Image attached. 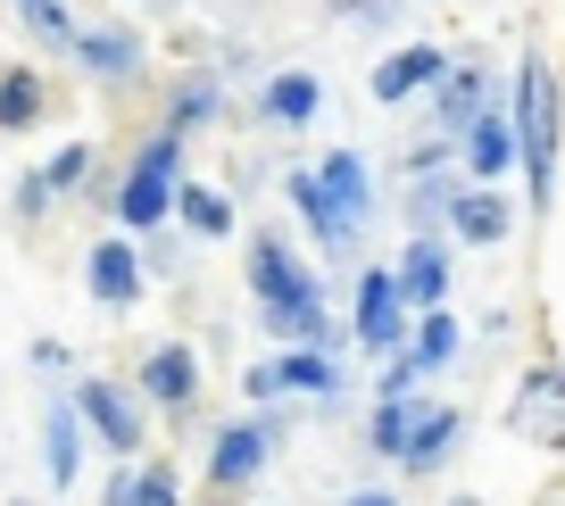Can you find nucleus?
Here are the masks:
<instances>
[{
	"label": "nucleus",
	"instance_id": "f257e3e1",
	"mask_svg": "<svg viewBox=\"0 0 565 506\" xmlns=\"http://www.w3.org/2000/svg\"><path fill=\"white\" fill-rule=\"evenodd\" d=\"M508 125H515V166H524V183H532V208H548V200H557V67H548V51L515 58Z\"/></svg>",
	"mask_w": 565,
	"mask_h": 506
},
{
	"label": "nucleus",
	"instance_id": "f03ea898",
	"mask_svg": "<svg viewBox=\"0 0 565 506\" xmlns=\"http://www.w3.org/2000/svg\"><path fill=\"white\" fill-rule=\"evenodd\" d=\"M282 432H291V416H282V407H258V416L225 423V432L209 440V489H216V506H233V498H242V482H258L266 456L282 449Z\"/></svg>",
	"mask_w": 565,
	"mask_h": 506
},
{
	"label": "nucleus",
	"instance_id": "7ed1b4c3",
	"mask_svg": "<svg viewBox=\"0 0 565 506\" xmlns=\"http://www.w3.org/2000/svg\"><path fill=\"white\" fill-rule=\"evenodd\" d=\"M67 407H75V423H84L108 456H141V440H150V416H141V399L117 383V374H75Z\"/></svg>",
	"mask_w": 565,
	"mask_h": 506
},
{
	"label": "nucleus",
	"instance_id": "20e7f679",
	"mask_svg": "<svg viewBox=\"0 0 565 506\" xmlns=\"http://www.w3.org/2000/svg\"><path fill=\"white\" fill-rule=\"evenodd\" d=\"M458 357H466V324H458V315H449V308L416 315V324H407V349L383 366V390H374V399H407V390H416L424 374L458 366Z\"/></svg>",
	"mask_w": 565,
	"mask_h": 506
},
{
	"label": "nucleus",
	"instance_id": "39448f33",
	"mask_svg": "<svg viewBox=\"0 0 565 506\" xmlns=\"http://www.w3.org/2000/svg\"><path fill=\"white\" fill-rule=\"evenodd\" d=\"M350 341H358L366 357H383V366L407 349V308H399V282H391V266H366V274H358Z\"/></svg>",
	"mask_w": 565,
	"mask_h": 506
},
{
	"label": "nucleus",
	"instance_id": "423d86ee",
	"mask_svg": "<svg viewBox=\"0 0 565 506\" xmlns=\"http://www.w3.org/2000/svg\"><path fill=\"white\" fill-rule=\"evenodd\" d=\"M324 291L317 274L300 266V249H291V233H249V308H282V299H308Z\"/></svg>",
	"mask_w": 565,
	"mask_h": 506
},
{
	"label": "nucleus",
	"instance_id": "0eeeda50",
	"mask_svg": "<svg viewBox=\"0 0 565 506\" xmlns=\"http://www.w3.org/2000/svg\"><path fill=\"white\" fill-rule=\"evenodd\" d=\"M391 282H399V308H449V282H458V266H449V241L441 233H416L407 241V258L391 266Z\"/></svg>",
	"mask_w": 565,
	"mask_h": 506
},
{
	"label": "nucleus",
	"instance_id": "6e6552de",
	"mask_svg": "<svg viewBox=\"0 0 565 506\" xmlns=\"http://www.w3.org/2000/svg\"><path fill=\"white\" fill-rule=\"evenodd\" d=\"M491 100H499L491 67H482V58H449V67H441V91H433V125H441V141H458Z\"/></svg>",
	"mask_w": 565,
	"mask_h": 506
},
{
	"label": "nucleus",
	"instance_id": "1a4fd4ad",
	"mask_svg": "<svg viewBox=\"0 0 565 506\" xmlns=\"http://www.w3.org/2000/svg\"><path fill=\"white\" fill-rule=\"evenodd\" d=\"M141 399L167 407V416H183V407L200 399V357L183 349V341H159V349H141Z\"/></svg>",
	"mask_w": 565,
	"mask_h": 506
},
{
	"label": "nucleus",
	"instance_id": "9d476101",
	"mask_svg": "<svg viewBox=\"0 0 565 506\" xmlns=\"http://www.w3.org/2000/svg\"><path fill=\"white\" fill-rule=\"evenodd\" d=\"M282 192H291V208L308 216V241H317L324 258H358V233H366V225H350V216H341L333 200H324V183L308 175V166H300L291 183H282Z\"/></svg>",
	"mask_w": 565,
	"mask_h": 506
},
{
	"label": "nucleus",
	"instance_id": "9b49d317",
	"mask_svg": "<svg viewBox=\"0 0 565 506\" xmlns=\"http://www.w3.org/2000/svg\"><path fill=\"white\" fill-rule=\"evenodd\" d=\"M67 51L84 58L100 84H141V34H134V25H75Z\"/></svg>",
	"mask_w": 565,
	"mask_h": 506
},
{
	"label": "nucleus",
	"instance_id": "f8f14e48",
	"mask_svg": "<svg viewBox=\"0 0 565 506\" xmlns=\"http://www.w3.org/2000/svg\"><path fill=\"white\" fill-rule=\"evenodd\" d=\"M458 141H466V175H475L482 192H491V183L515 166V125H508V100H491V108H482V117L466 125Z\"/></svg>",
	"mask_w": 565,
	"mask_h": 506
},
{
	"label": "nucleus",
	"instance_id": "ddd939ff",
	"mask_svg": "<svg viewBox=\"0 0 565 506\" xmlns=\"http://www.w3.org/2000/svg\"><path fill=\"white\" fill-rule=\"evenodd\" d=\"M42 489H75L84 482V423H75L67 399H42Z\"/></svg>",
	"mask_w": 565,
	"mask_h": 506
},
{
	"label": "nucleus",
	"instance_id": "4468645a",
	"mask_svg": "<svg viewBox=\"0 0 565 506\" xmlns=\"http://www.w3.org/2000/svg\"><path fill=\"white\" fill-rule=\"evenodd\" d=\"M441 67H449L441 42H407V51H391L383 67H374V84H366V91H374L383 108H399V100H416L424 84H441Z\"/></svg>",
	"mask_w": 565,
	"mask_h": 506
},
{
	"label": "nucleus",
	"instance_id": "2eb2a0df",
	"mask_svg": "<svg viewBox=\"0 0 565 506\" xmlns=\"http://www.w3.org/2000/svg\"><path fill=\"white\" fill-rule=\"evenodd\" d=\"M458 432H466L458 407H449V399H424L416 432H407V449H399V473H441L449 449H458Z\"/></svg>",
	"mask_w": 565,
	"mask_h": 506
},
{
	"label": "nucleus",
	"instance_id": "dca6fc26",
	"mask_svg": "<svg viewBox=\"0 0 565 506\" xmlns=\"http://www.w3.org/2000/svg\"><path fill=\"white\" fill-rule=\"evenodd\" d=\"M84 291L100 299V308H134L141 299V258H134V241H100L84 258Z\"/></svg>",
	"mask_w": 565,
	"mask_h": 506
},
{
	"label": "nucleus",
	"instance_id": "f3484780",
	"mask_svg": "<svg viewBox=\"0 0 565 506\" xmlns=\"http://www.w3.org/2000/svg\"><path fill=\"white\" fill-rule=\"evenodd\" d=\"M308 175L324 183V200H333L350 225L374 216V175H366V158H358V150H324V166H308Z\"/></svg>",
	"mask_w": 565,
	"mask_h": 506
},
{
	"label": "nucleus",
	"instance_id": "a211bd4d",
	"mask_svg": "<svg viewBox=\"0 0 565 506\" xmlns=\"http://www.w3.org/2000/svg\"><path fill=\"white\" fill-rule=\"evenodd\" d=\"M441 225L458 233V241L491 249V241H508V225H515V216H508V200H499V192H482V183H475V192H458V200H449V216H441Z\"/></svg>",
	"mask_w": 565,
	"mask_h": 506
},
{
	"label": "nucleus",
	"instance_id": "6ab92c4d",
	"mask_svg": "<svg viewBox=\"0 0 565 506\" xmlns=\"http://www.w3.org/2000/svg\"><path fill=\"white\" fill-rule=\"evenodd\" d=\"M324 108V84L308 67H282V75H266V91H258V117H275V125H308Z\"/></svg>",
	"mask_w": 565,
	"mask_h": 506
},
{
	"label": "nucleus",
	"instance_id": "aec40b11",
	"mask_svg": "<svg viewBox=\"0 0 565 506\" xmlns=\"http://www.w3.org/2000/svg\"><path fill=\"white\" fill-rule=\"evenodd\" d=\"M167 216H175V183H159V175H125V192H117V225H125V233H159Z\"/></svg>",
	"mask_w": 565,
	"mask_h": 506
},
{
	"label": "nucleus",
	"instance_id": "412c9836",
	"mask_svg": "<svg viewBox=\"0 0 565 506\" xmlns=\"http://www.w3.org/2000/svg\"><path fill=\"white\" fill-rule=\"evenodd\" d=\"M42 108H51V91H42V67H0V133H25V125H42Z\"/></svg>",
	"mask_w": 565,
	"mask_h": 506
},
{
	"label": "nucleus",
	"instance_id": "4be33fe9",
	"mask_svg": "<svg viewBox=\"0 0 565 506\" xmlns=\"http://www.w3.org/2000/svg\"><path fill=\"white\" fill-rule=\"evenodd\" d=\"M416 416H424L416 390H407V399H374V416H366V449L383 456V465H399V449H407V432H416Z\"/></svg>",
	"mask_w": 565,
	"mask_h": 506
},
{
	"label": "nucleus",
	"instance_id": "5701e85b",
	"mask_svg": "<svg viewBox=\"0 0 565 506\" xmlns=\"http://www.w3.org/2000/svg\"><path fill=\"white\" fill-rule=\"evenodd\" d=\"M216 108H225V84H216V75H183L175 84V100H167V133H192V125H209Z\"/></svg>",
	"mask_w": 565,
	"mask_h": 506
},
{
	"label": "nucleus",
	"instance_id": "b1692460",
	"mask_svg": "<svg viewBox=\"0 0 565 506\" xmlns=\"http://www.w3.org/2000/svg\"><path fill=\"white\" fill-rule=\"evenodd\" d=\"M175 216L192 233H209V241H225V233H233V200L209 192V183H175Z\"/></svg>",
	"mask_w": 565,
	"mask_h": 506
},
{
	"label": "nucleus",
	"instance_id": "393cba45",
	"mask_svg": "<svg viewBox=\"0 0 565 506\" xmlns=\"http://www.w3.org/2000/svg\"><path fill=\"white\" fill-rule=\"evenodd\" d=\"M18 18L34 42H51V51H67L75 42V18H67V0H18Z\"/></svg>",
	"mask_w": 565,
	"mask_h": 506
},
{
	"label": "nucleus",
	"instance_id": "a878e982",
	"mask_svg": "<svg viewBox=\"0 0 565 506\" xmlns=\"http://www.w3.org/2000/svg\"><path fill=\"white\" fill-rule=\"evenodd\" d=\"M134 175H159V183H183V141L175 133H150L134 150Z\"/></svg>",
	"mask_w": 565,
	"mask_h": 506
},
{
	"label": "nucleus",
	"instance_id": "bb28decb",
	"mask_svg": "<svg viewBox=\"0 0 565 506\" xmlns=\"http://www.w3.org/2000/svg\"><path fill=\"white\" fill-rule=\"evenodd\" d=\"M125 506H183L175 465H141V473H134V498H125Z\"/></svg>",
	"mask_w": 565,
	"mask_h": 506
},
{
	"label": "nucleus",
	"instance_id": "cd10ccee",
	"mask_svg": "<svg viewBox=\"0 0 565 506\" xmlns=\"http://www.w3.org/2000/svg\"><path fill=\"white\" fill-rule=\"evenodd\" d=\"M84 175H92V141H67V150L42 166V192H75Z\"/></svg>",
	"mask_w": 565,
	"mask_h": 506
},
{
	"label": "nucleus",
	"instance_id": "c85d7f7f",
	"mask_svg": "<svg viewBox=\"0 0 565 506\" xmlns=\"http://www.w3.org/2000/svg\"><path fill=\"white\" fill-rule=\"evenodd\" d=\"M333 18L341 25H391V18H399V0H333Z\"/></svg>",
	"mask_w": 565,
	"mask_h": 506
},
{
	"label": "nucleus",
	"instance_id": "c756f323",
	"mask_svg": "<svg viewBox=\"0 0 565 506\" xmlns=\"http://www.w3.org/2000/svg\"><path fill=\"white\" fill-rule=\"evenodd\" d=\"M9 208H18V216H42V208H51V192H42V175H18V192H9Z\"/></svg>",
	"mask_w": 565,
	"mask_h": 506
},
{
	"label": "nucleus",
	"instance_id": "7c9ffc66",
	"mask_svg": "<svg viewBox=\"0 0 565 506\" xmlns=\"http://www.w3.org/2000/svg\"><path fill=\"white\" fill-rule=\"evenodd\" d=\"M25 357H34V374H67V341H51V332H42Z\"/></svg>",
	"mask_w": 565,
	"mask_h": 506
},
{
	"label": "nucleus",
	"instance_id": "2f4dec72",
	"mask_svg": "<svg viewBox=\"0 0 565 506\" xmlns=\"http://www.w3.org/2000/svg\"><path fill=\"white\" fill-rule=\"evenodd\" d=\"M134 498V473H108V489H100V506H125Z\"/></svg>",
	"mask_w": 565,
	"mask_h": 506
},
{
	"label": "nucleus",
	"instance_id": "473e14b6",
	"mask_svg": "<svg viewBox=\"0 0 565 506\" xmlns=\"http://www.w3.org/2000/svg\"><path fill=\"white\" fill-rule=\"evenodd\" d=\"M341 506H399V489H350Z\"/></svg>",
	"mask_w": 565,
	"mask_h": 506
},
{
	"label": "nucleus",
	"instance_id": "72a5a7b5",
	"mask_svg": "<svg viewBox=\"0 0 565 506\" xmlns=\"http://www.w3.org/2000/svg\"><path fill=\"white\" fill-rule=\"evenodd\" d=\"M449 506H482V498H466V489H458V498H449Z\"/></svg>",
	"mask_w": 565,
	"mask_h": 506
},
{
	"label": "nucleus",
	"instance_id": "f704fd0d",
	"mask_svg": "<svg viewBox=\"0 0 565 506\" xmlns=\"http://www.w3.org/2000/svg\"><path fill=\"white\" fill-rule=\"evenodd\" d=\"M18 506H25V498H18Z\"/></svg>",
	"mask_w": 565,
	"mask_h": 506
}]
</instances>
